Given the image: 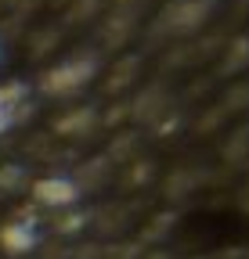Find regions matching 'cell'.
<instances>
[{
  "label": "cell",
  "instance_id": "12",
  "mask_svg": "<svg viewBox=\"0 0 249 259\" xmlns=\"http://www.w3.org/2000/svg\"><path fill=\"white\" fill-rule=\"evenodd\" d=\"M25 184H29L25 166H18V162H8V166H0V194H18Z\"/></svg>",
  "mask_w": 249,
  "mask_h": 259
},
{
  "label": "cell",
  "instance_id": "17",
  "mask_svg": "<svg viewBox=\"0 0 249 259\" xmlns=\"http://www.w3.org/2000/svg\"><path fill=\"white\" fill-rule=\"evenodd\" d=\"M98 11H101V0H76V4L69 8V22H87Z\"/></svg>",
  "mask_w": 249,
  "mask_h": 259
},
{
  "label": "cell",
  "instance_id": "13",
  "mask_svg": "<svg viewBox=\"0 0 249 259\" xmlns=\"http://www.w3.org/2000/svg\"><path fill=\"white\" fill-rule=\"evenodd\" d=\"M199 173L195 169H177L170 180H166V194H170V198H184V194H192L195 187H199Z\"/></svg>",
  "mask_w": 249,
  "mask_h": 259
},
{
  "label": "cell",
  "instance_id": "7",
  "mask_svg": "<svg viewBox=\"0 0 249 259\" xmlns=\"http://www.w3.org/2000/svg\"><path fill=\"white\" fill-rule=\"evenodd\" d=\"M0 112H8L11 122H18V119H25L29 112H33L25 79H4V83H0Z\"/></svg>",
  "mask_w": 249,
  "mask_h": 259
},
{
  "label": "cell",
  "instance_id": "20",
  "mask_svg": "<svg viewBox=\"0 0 249 259\" xmlns=\"http://www.w3.org/2000/svg\"><path fill=\"white\" fill-rule=\"evenodd\" d=\"M37 4H40V0H8V8H11L15 15H29Z\"/></svg>",
  "mask_w": 249,
  "mask_h": 259
},
{
  "label": "cell",
  "instance_id": "25",
  "mask_svg": "<svg viewBox=\"0 0 249 259\" xmlns=\"http://www.w3.org/2000/svg\"><path fill=\"white\" fill-rule=\"evenodd\" d=\"M206 4H217V0H206Z\"/></svg>",
  "mask_w": 249,
  "mask_h": 259
},
{
  "label": "cell",
  "instance_id": "3",
  "mask_svg": "<svg viewBox=\"0 0 249 259\" xmlns=\"http://www.w3.org/2000/svg\"><path fill=\"white\" fill-rule=\"evenodd\" d=\"M213 4L206 0H170L159 15V29L173 32V36H188V32H199L209 18Z\"/></svg>",
  "mask_w": 249,
  "mask_h": 259
},
{
  "label": "cell",
  "instance_id": "8",
  "mask_svg": "<svg viewBox=\"0 0 249 259\" xmlns=\"http://www.w3.org/2000/svg\"><path fill=\"white\" fill-rule=\"evenodd\" d=\"M134 22H137V8H134V4H116V11L109 15V22H105V29H101V40H105L109 47H119V44L134 32Z\"/></svg>",
  "mask_w": 249,
  "mask_h": 259
},
{
  "label": "cell",
  "instance_id": "4",
  "mask_svg": "<svg viewBox=\"0 0 249 259\" xmlns=\"http://www.w3.org/2000/svg\"><path fill=\"white\" fill-rule=\"evenodd\" d=\"M40 245V234H37V227L33 223H25V220H8L4 227H0V252L11 255V259H25V255H33Z\"/></svg>",
  "mask_w": 249,
  "mask_h": 259
},
{
  "label": "cell",
  "instance_id": "6",
  "mask_svg": "<svg viewBox=\"0 0 249 259\" xmlns=\"http://www.w3.org/2000/svg\"><path fill=\"white\" fill-rule=\"evenodd\" d=\"M166 112H170V94H166L159 83L145 87L134 101H130V119H134V122H159Z\"/></svg>",
  "mask_w": 249,
  "mask_h": 259
},
{
  "label": "cell",
  "instance_id": "1",
  "mask_svg": "<svg viewBox=\"0 0 249 259\" xmlns=\"http://www.w3.org/2000/svg\"><path fill=\"white\" fill-rule=\"evenodd\" d=\"M98 72H101V58L94 51H76L69 58L54 61L51 69L40 76V90L47 97H73V94H80L90 79H94Z\"/></svg>",
  "mask_w": 249,
  "mask_h": 259
},
{
  "label": "cell",
  "instance_id": "5",
  "mask_svg": "<svg viewBox=\"0 0 249 259\" xmlns=\"http://www.w3.org/2000/svg\"><path fill=\"white\" fill-rule=\"evenodd\" d=\"M98 126H101V112L94 105H80V108H69L65 115L54 119V134L76 141V137H90Z\"/></svg>",
  "mask_w": 249,
  "mask_h": 259
},
{
  "label": "cell",
  "instance_id": "11",
  "mask_svg": "<svg viewBox=\"0 0 249 259\" xmlns=\"http://www.w3.org/2000/svg\"><path fill=\"white\" fill-rule=\"evenodd\" d=\"M109 169H112V162L101 155V158H90L87 166L80 169V177H73V180L80 184V191H94V187H101V184H105Z\"/></svg>",
  "mask_w": 249,
  "mask_h": 259
},
{
  "label": "cell",
  "instance_id": "10",
  "mask_svg": "<svg viewBox=\"0 0 249 259\" xmlns=\"http://www.w3.org/2000/svg\"><path fill=\"white\" fill-rule=\"evenodd\" d=\"M137 72H141V58H137V54H127V58L112 69V76H109V83H105L109 94H119L123 87H130V83L137 79Z\"/></svg>",
  "mask_w": 249,
  "mask_h": 259
},
{
  "label": "cell",
  "instance_id": "2",
  "mask_svg": "<svg viewBox=\"0 0 249 259\" xmlns=\"http://www.w3.org/2000/svg\"><path fill=\"white\" fill-rule=\"evenodd\" d=\"M80 198H83L80 184H76L73 177H65V173H51V177L33 180V202H37L40 209H54V212L76 209Z\"/></svg>",
  "mask_w": 249,
  "mask_h": 259
},
{
  "label": "cell",
  "instance_id": "15",
  "mask_svg": "<svg viewBox=\"0 0 249 259\" xmlns=\"http://www.w3.org/2000/svg\"><path fill=\"white\" fill-rule=\"evenodd\" d=\"M65 216H58V223H54V231L58 234H80L83 227L90 223V212L87 209H61Z\"/></svg>",
  "mask_w": 249,
  "mask_h": 259
},
{
  "label": "cell",
  "instance_id": "18",
  "mask_svg": "<svg viewBox=\"0 0 249 259\" xmlns=\"http://www.w3.org/2000/svg\"><path fill=\"white\" fill-rule=\"evenodd\" d=\"M54 44H58V29H44V32H37V40H33V54L40 58V54H47Z\"/></svg>",
  "mask_w": 249,
  "mask_h": 259
},
{
  "label": "cell",
  "instance_id": "16",
  "mask_svg": "<svg viewBox=\"0 0 249 259\" xmlns=\"http://www.w3.org/2000/svg\"><path fill=\"white\" fill-rule=\"evenodd\" d=\"M242 108H249V83L231 87L228 97H224V112H242Z\"/></svg>",
  "mask_w": 249,
  "mask_h": 259
},
{
  "label": "cell",
  "instance_id": "21",
  "mask_svg": "<svg viewBox=\"0 0 249 259\" xmlns=\"http://www.w3.org/2000/svg\"><path fill=\"white\" fill-rule=\"evenodd\" d=\"M11 126H15V122H11V115H8V112H0V137H4Z\"/></svg>",
  "mask_w": 249,
  "mask_h": 259
},
{
  "label": "cell",
  "instance_id": "14",
  "mask_svg": "<svg viewBox=\"0 0 249 259\" xmlns=\"http://www.w3.org/2000/svg\"><path fill=\"white\" fill-rule=\"evenodd\" d=\"M224 158H231V162H245V158H249V122L238 126L235 134L228 137V144H224Z\"/></svg>",
  "mask_w": 249,
  "mask_h": 259
},
{
  "label": "cell",
  "instance_id": "23",
  "mask_svg": "<svg viewBox=\"0 0 249 259\" xmlns=\"http://www.w3.org/2000/svg\"><path fill=\"white\" fill-rule=\"evenodd\" d=\"M0 65H4V47H0Z\"/></svg>",
  "mask_w": 249,
  "mask_h": 259
},
{
  "label": "cell",
  "instance_id": "19",
  "mask_svg": "<svg viewBox=\"0 0 249 259\" xmlns=\"http://www.w3.org/2000/svg\"><path fill=\"white\" fill-rule=\"evenodd\" d=\"M148 177H152V162H134V169H130L127 184H145Z\"/></svg>",
  "mask_w": 249,
  "mask_h": 259
},
{
  "label": "cell",
  "instance_id": "9",
  "mask_svg": "<svg viewBox=\"0 0 249 259\" xmlns=\"http://www.w3.org/2000/svg\"><path fill=\"white\" fill-rule=\"evenodd\" d=\"M221 69H224L228 76H235V72H245V69H249V32H242V36H235V40L228 44Z\"/></svg>",
  "mask_w": 249,
  "mask_h": 259
},
{
  "label": "cell",
  "instance_id": "22",
  "mask_svg": "<svg viewBox=\"0 0 249 259\" xmlns=\"http://www.w3.org/2000/svg\"><path fill=\"white\" fill-rule=\"evenodd\" d=\"M152 259H166V255H163V252H155V255H152Z\"/></svg>",
  "mask_w": 249,
  "mask_h": 259
},
{
  "label": "cell",
  "instance_id": "24",
  "mask_svg": "<svg viewBox=\"0 0 249 259\" xmlns=\"http://www.w3.org/2000/svg\"><path fill=\"white\" fill-rule=\"evenodd\" d=\"M4 4H8V0H0V8H4Z\"/></svg>",
  "mask_w": 249,
  "mask_h": 259
}]
</instances>
